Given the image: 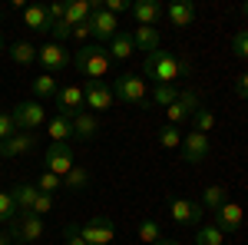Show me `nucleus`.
I'll return each instance as SVG.
<instances>
[{"label": "nucleus", "instance_id": "a18cd8bd", "mask_svg": "<svg viewBox=\"0 0 248 245\" xmlns=\"http://www.w3.org/2000/svg\"><path fill=\"white\" fill-rule=\"evenodd\" d=\"M235 96H242V99H248V73H242L238 80H235Z\"/></svg>", "mask_w": 248, "mask_h": 245}, {"label": "nucleus", "instance_id": "a19ab883", "mask_svg": "<svg viewBox=\"0 0 248 245\" xmlns=\"http://www.w3.org/2000/svg\"><path fill=\"white\" fill-rule=\"evenodd\" d=\"M103 10H106V14H113V17H119V14L133 10V3H126V0H106V3H103Z\"/></svg>", "mask_w": 248, "mask_h": 245}, {"label": "nucleus", "instance_id": "6ab92c4d", "mask_svg": "<svg viewBox=\"0 0 248 245\" xmlns=\"http://www.w3.org/2000/svg\"><path fill=\"white\" fill-rule=\"evenodd\" d=\"M70 126H73V139H93L96 132H99V119H96V113H77L73 119H70Z\"/></svg>", "mask_w": 248, "mask_h": 245}, {"label": "nucleus", "instance_id": "6e6552de", "mask_svg": "<svg viewBox=\"0 0 248 245\" xmlns=\"http://www.w3.org/2000/svg\"><path fill=\"white\" fill-rule=\"evenodd\" d=\"M169 215H172L175 226H195V222H202L205 209H202V202H192V199H182V196H172L169 199Z\"/></svg>", "mask_w": 248, "mask_h": 245}, {"label": "nucleus", "instance_id": "79ce46f5", "mask_svg": "<svg viewBox=\"0 0 248 245\" xmlns=\"http://www.w3.org/2000/svg\"><path fill=\"white\" fill-rule=\"evenodd\" d=\"M46 17H50V23H57V20L66 17V3H60V0H53V3H46Z\"/></svg>", "mask_w": 248, "mask_h": 245}, {"label": "nucleus", "instance_id": "cd10ccee", "mask_svg": "<svg viewBox=\"0 0 248 245\" xmlns=\"http://www.w3.org/2000/svg\"><path fill=\"white\" fill-rule=\"evenodd\" d=\"M10 60L17 63V66H30V63H37V50H33V43H27V40H20L10 47Z\"/></svg>", "mask_w": 248, "mask_h": 245}, {"label": "nucleus", "instance_id": "58836bf2", "mask_svg": "<svg viewBox=\"0 0 248 245\" xmlns=\"http://www.w3.org/2000/svg\"><path fill=\"white\" fill-rule=\"evenodd\" d=\"M14 132H20L17 123H14V116H10V113H0V143H3V139H10Z\"/></svg>", "mask_w": 248, "mask_h": 245}, {"label": "nucleus", "instance_id": "09e8293b", "mask_svg": "<svg viewBox=\"0 0 248 245\" xmlns=\"http://www.w3.org/2000/svg\"><path fill=\"white\" fill-rule=\"evenodd\" d=\"M238 14H242V17H248V3H242V7H238Z\"/></svg>", "mask_w": 248, "mask_h": 245}, {"label": "nucleus", "instance_id": "f257e3e1", "mask_svg": "<svg viewBox=\"0 0 248 245\" xmlns=\"http://www.w3.org/2000/svg\"><path fill=\"white\" fill-rule=\"evenodd\" d=\"M142 73L155 80V86H175L179 80H186L189 76V63L182 57H175V53H166V50H155L146 57L142 63Z\"/></svg>", "mask_w": 248, "mask_h": 245}, {"label": "nucleus", "instance_id": "393cba45", "mask_svg": "<svg viewBox=\"0 0 248 245\" xmlns=\"http://www.w3.org/2000/svg\"><path fill=\"white\" fill-rule=\"evenodd\" d=\"M60 93V86H57V80L50 73H40L33 76V96H37V103H43V99H57Z\"/></svg>", "mask_w": 248, "mask_h": 245}, {"label": "nucleus", "instance_id": "20e7f679", "mask_svg": "<svg viewBox=\"0 0 248 245\" xmlns=\"http://www.w3.org/2000/svg\"><path fill=\"white\" fill-rule=\"evenodd\" d=\"M77 232L86 245H109L116 239V226H113V219H106V215L86 219L83 226H77Z\"/></svg>", "mask_w": 248, "mask_h": 245}, {"label": "nucleus", "instance_id": "9d476101", "mask_svg": "<svg viewBox=\"0 0 248 245\" xmlns=\"http://www.w3.org/2000/svg\"><path fill=\"white\" fill-rule=\"evenodd\" d=\"M83 99H86V106L93 113H106L116 96H113V86H106L103 80H86L83 83Z\"/></svg>", "mask_w": 248, "mask_h": 245}, {"label": "nucleus", "instance_id": "a878e982", "mask_svg": "<svg viewBox=\"0 0 248 245\" xmlns=\"http://www.w3.org/2000/svg\"><path fill=\"white\" fill-rule=\"evenodd\" d=\"M225 202H229V189L225 186H209L202 192V209L205 212H215V209H222Z\"/></svg>", "mask_w": 248, "mask_h": 245}, {"label": "nucleus", "instance_id": "423d86ee", "mask_svg": "<svg viewBox=\"0 0 248 245\" xmlns=\"http://www.w3.org/2000/svg\"><path fill=\"white\" fill-rule=\"evenodd\" d=\"M37 63L43 66V73H60V70H66L70 63H73V53H66V47L63 43H46V47H40L37 50Z\"/></svg>", "mask_w": 248, "mask_h": 245}, {"label": "nucleus", "instance_id": "5701e85b", "mask_svg": "<svg viewBox=\"0 0 248 245\" xmlns=\"http://www.w3.org/2000/svg\"><path fill=\"white\" fill-rule=\"evenodd\" d=\"M109 57L113 60H129L133 57V50H136V43H133V33H126V30H119L113 40H109Z\"/></svg>", "mask_w": 248, "mask_h": 245}, {"label": "nucleus", "instance_id": "c9c22d12", "mask_svg": "<svg viewBox=\"0 0 248 245\" xmlns=\"http://www.w3.org/2000/svg\"><path fill=\"white\" fill-rule=\"evenodd\" d=\"M17 219V206H14V196L10 192H0V222H14Z\"/></svg>", "mask_w": 248, "mask_h": 245}, {"label": "nucleus", "instance_id": "2eb2a0df", "mask_svg": "<svg viewBox=\"0 0 248 245\" xmlns=\"http://www.w3.org/2000/svg\"><path fill=\"white\" fill-rule=\"evenodd\" d=\"M90 30H93L96 43H106V40H113L119 33V20L113 14H106V10H96L93 17H90Z\"/></svg>", "mask_w": 248, "mask_h": 245}, {"label": "nucleus", "instance_id": "ddd939ff", "mask_svg": "<svg viewBox=\"0 0 248 245\" xmlns=\"http://www.w3.org/2000/svg\"><path fill=\"white\" fill-rule=\"evenodd\" d=\"M83 106H86V99H83V86H63L57 93V113L66 116V119H73L77 113H83Z\"/></svg>", "mask_w": 248, "mask_h": 245}, {"label": "nucleus", "instance_id": "c85d7f7f", "mask_svg": "<svg viewBox=\"0 0 248 245\" xmlns=\"http://www.w3.org/2000/svg\"><path fill=\"white\" fill-rule=\"evenodd\" d=\"M86 186H90V172L83 169V166H73L63 176V189H70V192H83Z\"/></svg>", "mask_w": 248, "mask_h": 245}, {"label": "nucleus", "instance_id": "bb28decb", "mask_svg": "<svg viewBox=\"0 0 248 245\" xmlns=\"http://www.w3.org/2000/svg\"><path fill=\"white\" fill-rule=\"evenodd\" d=\"M46 132H50V139H53V143H66V139L73 136V126H70V119H66V116L57 113L50 123H46Z\"/></svg>", "mask_w": 248, "mask_h": 245}, {"label": "nucleus", "instance_id": "ea45409f", "mask_svg": "<svg viewBox=\"0 0 248 245\" xmlns=\"http://www.w3.org/2000/svg\"><path fill=\"white\" fill-rule=\"evenodd\" d=\"M50 209H53V196H46V192H40V196H37V202H33V209H30V212L43 219V215H46Z\"/></svg>", "mask_w": 248, "mask_h": 245}, {"label": "nucleus", "instance_id": "4c0bfd02", "mask_svg": "<svg viewBox=\"0 0 248 245\" xmlns=\"http://www.w3.org/2000/svg\"><path fill=\"white\" fill-rule=\"evenodd\" d=\"M50 33H53V43H63V40L73 37V27L66 20H57V23H50Z\"/></svg>", "mask_w": 248, "mask_h": 245}, {"label": "nucleus", "instance_id": "e433bc0d", "mask_svg": "<svg viewBox=\"0 0 248 245\" xmlns=\"http://www.w3.org/2000/svg\"><path fill=\"white\" fill-rule=\"evenodd\" d=\"M232 53L242 57V60H248V30H238V33L232 37Z\"/></svg>", "mask_w": 248, "mask_h": 245}, {"label": "nucleus", "instance_id": "39448f33", "mask_svg": "<svg viewBox=\"0 0 248 245\" xmlns=\"http://www.w3.org/2000/svg\"><path fill=\"white\" fill-rule=\"evenodd\" d=\"M10 116H14V123H17L20 132H33V130H40V126L46 123V110H43V103H37V99L17 103V106L10 110Z\"/></svg>", "mask_w": 248, "mask_h": 245}, {"label": "nucleus", "instance_id": "aec40b11", "mask_svg": "<svg viewBox=\"0 0 248 245\" xmlns=\"http://www.w3.org/2000/svg\"><path fill=\"white\" fill-rule=\"evenodd\" d=\"M166 17H169L172 27H189L195 20V3L192 0H175V3L166 7Z\"/></svg>", "mask_w": 248, "mask_h": 245}, {"label": "nucleus", "instance_id": "37998d69", "mask_svg": "<svg viewBox=\"0 0 248 245\" xmlns=\"http://www.w3.org/2000/svg\"><path fill=\"white\" fill-rule=\"evenodd\" d=\"M93 37V30H90V20L86 23H79V27H73V40H77L79 47H86V40Z\"/></svg>", "mask_w": 248, "mask_h": 245}, {"label": "nucleus", "instance_id": "b1692460", "mask_svg": "<svg viewBox=\"0 0 248 245\" xmlns=\"http://www.w3.org/2000/svg\"><path fill=\"white\" fill-rule=\"evenodd\" d=\"M93 17V7H90V0H70L66 3V23L70 27H79V23H86V20Z\"/></svg>", "mask_w": 248, "mask_h": 245}, {"label": "nucleus", "instance_id": "1a4fd4ad", "mask_svg": "<svg viewBox=\"0 0 248 245\" xmlns=\"http://www.w3.org/2000/svg\"><path fill=\"white\" fill-rule=\"evenodd\" d=\"M43 166L46 172H53V176H66V172L73 169L77 163H73V149H70V143H50V149L43 156Z\"/></svg>", "mask_w": 248, "mask_h": 245}, {"label": "nucleus", "instance_id": "de8ad7c7", "mask_svg": "<svg viewBox=\"0 0 248 245\" xmlns=\"http://www.w3.org/2000/svg\"><path fill=\"white\" fill-rule=\"evenodd\" d=\"M155 245H182V242H175V239H159Z\"/></svg>", "mask_w": 248, "mask_h": 245}, {"label": "nucleus", "instance_id": "c756f323", "mask_svg": "<svg viewBox=\"0 0 248 245\" xmlns=\"http://www.w3.org/2000/svg\"><path fill=\"white\" fill-rule=\"evenodd\" d=\"M195 245H225V232L215 226H199V232H195Z\"/></svg>", "mask_w": 248, "mask_h": 245}, {"label": "nucleus", "instance_id": "f3484780", "mask_svg": "<svg viewBox=\"0 0 248 245\" xmlns=\"http://www.w3.org/2000/svg\"><path fill=\"white\" fill-rule=\"evenodd\" d=\"M10 196H14L17 212H30L33 202H37V196H40V189H37V182H14L10 186Z\"/></svg>", "mask_w": 248, "mask_h": 245}, {"label": "nucleus", "instance_id": "c03bdc74", "mask_svg": "<svg viewBox=\"0 0 248 245\" xmlns=\"http://www.w3.org/2000/svg\"><path fill=\"white\" fill-rule=\"evenodd\" d=\"M63 235H66V239H63V242H66V245H86V242H83V239H79L77 226H66V232H63Z\"/></svg>", "mask_w": 248, "mask_h": 245}, {"label": "nucleus", "instance_id": "3c124183", "mask_svg": "<svg viewBox=\"0 0 248 245\" xmlns=\"http://www.w3.org/2000/svg\"><path fill=\"white\" fill-rule=\"evenodd\" d=\"M14 245H27V242H14Z\"/></svg>", "mask_w": 248, "mask_h": 245}, {"label": "nucleus", "instance_id": "412c9836", "mask_svg": "<svg viewBox=\"0 0 248 245\" xmlns=\"http://www.w3.org/2000/svg\"><path fill=\"white\" fill-rule=\"evenodd\" d=\"M133 43H136V50H142L146 57L155 53V50H162V47H159V30H155V27H136Z\"/></svg>", "mask_w": 248, "mask_h": 245}, {"label": "nucleus", "instance_id": "dca6fc26", "mask_svg": "<svg viewBox=\"0 0 248 245\" xmlns=\"http://www.w3.org/2000/svg\"><path fill=\"white\" fill-rule=\"evenodd\" d=\"M37 146L33 132H14L10 139L0 143V159H14V156H27V152Z\"/></svg>", "mask_w": 248, "mask_h": 245}, {"label": "nucleus", "instance_id": "0eeeda50", "mask_svg": "<svg viewBox=\"0 0 248 245\" xmlns=\"http://www.w3.org/2000/svg\"><path fill=\"white\" fill-rule=\"evenodd\" d=\"M10 235H14L17 242H27V245L40 242V239H43V219L33 215V212H20L17 219L10 222Z\"/></svg>", "mask_w": 248, "mask_h": 245}, {"label": "nucleus", "instance_id": "473e14b6", "mask_svg": "<svg viewBox=\"0 0 248 245\" xmlns=\"http://www.w3.org/2000/svg\"><path fill=\"white\" fill-rule=\"evenodd\" d=\"M159 146H162V149H179V146H182L179 126H169V123H166V126L159 130Z\"/></svg>", "mask_w": 248, "mask_h": 245}, {"label": "nucleus", "instance_id": "a211bd4d", "mask_svg": "<svg viewBox=\"0 0 248 245\" xmlns=\"http://www.w3.org/2000/svg\"><path fill=\"white\" fill-rule=\"evenodd\" d=\"M133 17L139 27H155L159 17H162V7H159V0H136L133 3Z\"/></svg>", "mask_w": 248, "mask_h": 245}, {"label": "nucleus", "instance_id": "49530a36", "mask_svg": "<svg viewBox=\"0 0 248 245\" xmlns=\"http://www.w3.org/2000/svg\"><path fill=\"white\" fill-rule=\"evenodd\" d=\"M14 242H17V239H14L10 232H0V245H14Z\"/></svg>", "mask_w": 248, "mask_h": 245}, {"label": "nucleus", "instance_id": "f03ea898", "mask_svg": "<svg viewBox=\"0 0 248 245\" xmlns=\"http://www.w3.org/2000/svg\"><path fill=\"white\" fill-rule=\"evenodd\" d=\"M73 66L86 80H103L109 73V66H113V57H109L106 43H86V47H79L73 53Z\"/></svg>", "mask_w": 248, "mask_h": 245}, {"label": "nucleus", "instance_id": "72a5a7b5", "mask_svg": "<svg viewBox=\"0 0 248 245\" xmlns=\"http://www.w3.org/2000/svg\"><path fill=\"white\" fill-rule=\"evenodd\" d=\"M139 239H142L146 245H155L159 239H162V229H159V222H155V219H142V222H139Z\"/></svg>", "mask_w": 248, "mask_h": 245}, {"label": "nucleus", "instance_id": "7ed1b4c3", "mask_svg": "<svg viewBox=\"0 0 248 245\" xmlns=\"http://www.w3.org/2000/svg\"><path fill=\"white\" fill-rule=\"evenodd\" d=\"M113 96L116 99H123L126 106H142V110H149L146 103H149V93H146V80L139 73H123L113 80Z\"/></svg>", "mask_w": 248, "mask_h": 245}, {"label": "nucleus", "instance_id": "8fccbe9b", "mask_svg": "<svg viewBox=\"0 0 248 245\" xmlns=\"http://www.w3.org/2000/svg\"><path fill=\"white\" fill-rule=\"evenodd\" d=\"M0 53H3V33H0Z\"/></svg>", "mask_w": 248, "mask_h": 245}, {"label": "nucleus", "instance_id": "603ef678", "mask_svg": "<svg viewBox=\"0 0 248 245\" xmlns=\"http://www.w3.org/2000/svg\"><path fill=\"white\" fill-rule=\"evenodd\" d=\"M0 17H3V10H0Z\"/></svg>", "mask_w": 248, "mask_h": 245}, {"label": "nucleus", "instance_id": "4468645a", "mask_svg": "<svg viewBox=\"0 0 248 245\" xmlns=\"http://www.w3.org/2000/svg\"><path fill=\"white\" fill-rule=\"evenodd\" d=\"M182 149H186V163H192V166H199L202 159H209V152H212V143H209V136L205 132H186L182 136Z\"/></svg>", "mask_w": 248, "mask_h": 245}, {"label": "nucleus", "instance_id": "7c9ffc66", "mask_svg": "<svg viewBox=\"0 0 248 245\" xmlns=\"http://www.w3.org/2000/svg\"><path fill=\"white\" fill-rule=\"evenodd\" d=\"M192 130L209 136V132L215 130V113H212V110H205V106H199V110H195V116H192Z\"/></svg>", "mask_w": 248, "mask_h": 245}, {"label": "nucleus", "instance_id": "9b49d317", "mask_svg": "<svg viewBox=\"0 0 248 245\" xmlns=\"http://www.w3.org/2000/svg\"><path fill=\"white\" fill-rule=\"evenodd\" d=\"M199 106H202V103H199V93H195V90H179V99H175L169 110H166V116H169V126H179V123L192 119Z\"/></svg>", "mask_w": 248, "mask_h": 245}, {"label": "nucleus", "instance_id": "4be33fe9", "mask_svg": "<svg viewBox=\"0 0 248 245\" xmlns=\"http://www.w3.org/2000/svg\"><path fill=\"white\" fill-rule=\"evenodd\" d=\"M23 27H30L33 33H50L46 7H23Z\"/></svg>", "mask_w": 248, "mask_h": 245}, {"label": "nucleus", "instance_id": "2f4dec72", "mask_svg": "<svg viewBox=\"0 0 248 245\" xmlns=\"http://www.w3.org/2000/svg\"><path fill=\"white\" fill-rule=\"evenodd\" d=\"M175 99H179V90H175V86H155L149 103H153V106H162V110H169Z\"/></svg>", "mask_w": 248, "mask_h": 245}, {"label": "nucleus", "instance_id": "f704fd0d", "mask_svg": "<svg viewBox=\"0 0 248 245\" xmlns=\"http://www.w3.org/2000/svg\"><path fill=\"white\" fill-rule=\"evenodd\" d=\"M37 189H40V192H46V196H53L57 189H63V179L43 169V172H40V179H37Z\"/></svg>", "mask_w": 248, "mask_h": 245}, {"label": "nucleus", "instance_id": "f8f14e48", "mask_svg": "<svg viewBox=\"0 0 248 245\" xmlns=\"http://www.w3.org/2000/svg\"><path fill=\"white\" fill-rule=\"evenodd\" d=\"M212 222L222 229L225 235H235V232L242 229V222H245V212H242L238 202H225L222 209H215V212H212Z\"/></svg>", "mask_w": 248, "mask_h": 245}]
</instances>
